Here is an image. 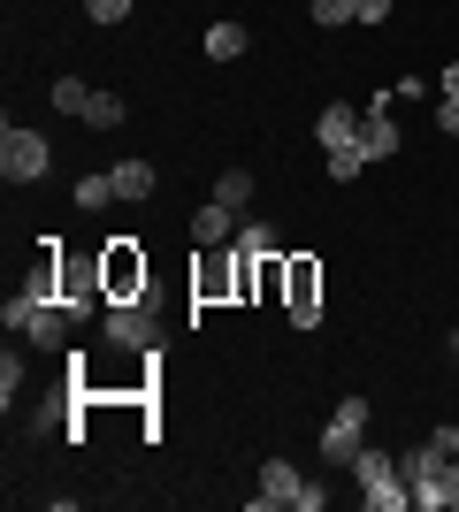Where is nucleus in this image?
Masks as SVG:
<instances>
[{"label":"nucleus","instance_id":"f257e3e1","mask_svg":"<svg viewBox=\"0 0 459 512\" xmlns=\"http://www.w3.org/2000/svg\"><path fill=\"white\" fill-rule=\"evenodd\" d=\"M322 153H329V176L337 184H352V176L368 169V138H360V107H345V100H329L322 107Z\"/></svg>","mask_w":459,"mask_h":512},{"label":"nucleus","instance_id":"f03ea898","mask_svg":"<svg viewBox=\"0 0 459 512\" xmlns=\"http://www.w3.org/2000/svg\"><path fill=\"white\" fill-rule=\"evenodd\" d=\"M352 474H360V505H368V512H406V505H414V490H406V474H398L391 451H368V444H360Z\"/></svg>","mask_w":459,"mask_h":512},{"label":"nucleus","instance_id":"7ed1b4c3","mask_svg":"<svg viewBox=\"0 0 459 512\" xmlns=\"http://www.w3.org/2000/svg\"><path fill=\"white\" fill-rule=\"evenodd\" d=\"M54 291H62V306H69L77 321H85V314H108V276H100V253H92V260L54 253Z\"/></svg>","mask_w":459,"mask_h":512},{"label":"nucleus","instance_id":"20e7f679","mask_svg":"<svg viewBox=\"0 0 459 512\" xmlns=\"http://www.w3.org/2000/svg\"><path fill=\"white\" fill-rule=\"evenodd\" d=\"M108 344H123V352H161V314H153V299L138 291V299H108Z\"/></svg>","mask_w":459,"mask_h":512},{"label":"nucleus","instance_id":"39448f33","mask_svg":"<svg viewBox=\"0 0 459 512\" xmlns=\"http://www.w3.org/2000/svg\"><path fill=\"white\" fill-rule=\"evenodd\" d=\"M46 169H54V146H46L39 130H23V123L0 130V176L8 184H39Z\"/></svg>","mask_w":459,"mask_h":512},{"label":"nucleus","instance_id":"423d86ee","mask_svg":"<svg viewBox=\"0 0 459 512\" xmlns=\"http://www.w3.org/2000/svg\"><path fill=\"white\" fill-rule=\"evenodd\" d=\"M360 444H368V398H337V413L322 428V467H352Z\"/></svg>","mask_w":459,"mask_h":512},{"label":"nucleus","instance_id":"0eeeda50","mask_svg":"<svg viewBox=\"0 0 459 512\" xmlns=\"http://www.w3.org/2000/svg\"><path fill=\"white\" fill-rule=\"evenodd\" d=\"M100 276H108V299H138V291H146V253H138V237H108V245H100Z\"/></svg>","mask_w":459,"mask_h":512},{"label":"nucleus","instance_id":"6e6552de","mask_svg":"<svg viewBox=\"0 0 459 512\" xmlns=\"http://www.w3.org/2000/svg\"><path fill=\"white\" fill-rule=\"evenodd\" d=\"M284 306H291L299 329L322 321V268H314V260H291V268H284Z\"/></svg>","mask_w":459,"mask_h":512},{"label":"nucleus","instance_id":"1a4fd4ad","mask_svg":"<svg viewBox=\"0 0 459 512\" xmlns=\"http://www.w3.org/2000/svg\"><path fill=\"white\" fill-rule=\"evenodd\" d=\"M299 490H306V474L291 467V459H268V467H261V490H253V512H276V505L299 512Z\"/></svg>","mask_w":459,"mask_h":512},{"label":"nucleus","instance_id":"9d476101","mask_svg":"<svg viewBox=\"0 0 459 512\" xmlns=\"http://www.w3.org/2000/svg\"><path fill=\"white\" fill-rule=\"evenodd\" d=\"M230 237H238V207H222V199H207V207L192 214V245H199V253H222Z\"/></svg>","mask_w":459,"mask_h":512},{"label":"nucleus","instance_id":"9b49d317","mask_svg":"<svg viewBox=\"0 0 459 512\" xmlns=\"http://www.w3.org/2000/svg\"><path fill=\"white\" fill-rule=\"evenodd\" d=\"M360 138H368V161H391L398 153V123H391V100H383V92L360 107Z\"/></svg>","mask_w":459,"mask_h":512},{"label":"nucleus","instance_id":"f8f14e48","mask_svg":"<svg viewBox=\"0 0 459 512\" xmlns=\"http://www.w3.org/2000/svg\"><path fill=\"white\" fill-rule=\"evenodd\" d=\"M414 505H421V512H459V459H444V474H437V482H421V490H414Z\"/></svg>","mask_w":459,"mask_h":512},{"label":"nucleus","instance_id":"ddd939ff","mask_svg":"<svg viewBox=\"0 0 459 512\" xmlns=\"http://www.w3.org/2000/svg\"><path fill=\"white\" fill-rule=\"evenodd\" d=\"M398 474H406V490H421V482H437V474H444V451L437 444H414L406 459H398Z\"/></svg>","mask_w":459,"mask_h":512},{"label":"nucleus","instance_id":"4468645a","mask_svg":"<svg viewBox=\"0 0 459 512\" xmlns=\"http://www.w3.org/2000/svg\"><path fill=\"white\" fill-rule=\"evenodd\" d=\"M115 199H153V161H115Z\"/></svg>","mask_w":459,"mask_h":512},{"label":"nucleus","instance_id":"2eb2a0df","mask_svg":"<svg viewBox=\"0 0 459 512\" xmlns=\"http://www.w3.org/2000/svg\"><path fill=\"white\" fill-rule=\"evenodd\" d=\"M245 46H253V39H245V23H215V31H207V62H238Z\"/></svg>","mask_w":459,"mask_h":512},{"label":"nucleus","instance_id":"dca6fc26","mask_svg":"<svg viewBox=\"0 0 459 512\" xmlns=\"http://www.w3.org/2000/svg\"><path fill=\"white\" fill-rule=\"evenodd\" d=\"M215 199L245 214V207H253V169H222V176H215Z\"/></svg>","mask_w":459,"mask_h":512},{"label":"nucleus","instance_id":"f3484780","mask_svg":"<svg viewBox=\"0 0 459 512\" xmlns=\"http://www.w3.org/2000/svg\"><path fill=\"white\" fill-rule=\"evenodd\" d=\"M77 123H85V130H115V123H123V100H115V92H92Z\"/></svg>","mask_w":459,"mask_h":512},{"label":"nucleus","instance_id":"a211bd4d","mask_svg":"<svg viewBox=\"0 0 459 512\" xmlns=\"http://www.w3.org/2000/svg\"><path fill=\"white\" fill-rule=\"evenodd\" d=\"M115 199V176L100 169V176H77V207H108Z\"/></svg>","mask_w":459,"mask_h":512},{"label":"nucleus","instance_id":"6ab92c4d","mask_svg":"<svg viewBox=\"0 0 459 512\" xmlns=\"http://www.w3.org/2000/svg\"><path fill=\"white\" fill-rule=\"evenodd\" d=\"M314 23L337 31V23H360V0H314Z\"/></svg>","mask_w":459,"mask_h":512},{"label":"nucleus","instance_id":"aec40b11","mask_svg":"<svg viewBox=\"0 0 459 512\" xmlns=\"http://www.w3.org/2000/svg\"><path fill=\"white\" fill-rule=\"evenodd\" d=\"M238 253H276V230H268V222H238Z\"/></svg>","mask_w":459,"mask_h":512},{"label":"nucleus","instance_id":"412c9836","mask_svg":"<svg viewBox=\"0 0 459 512\" xmlns=\"http://www.w3.org/2000/svg\"><path fill=\"white\" fill-rule=\"evenodd\" d=\"M85 100H92V85H77V77L54 85V107H62V115H85Z\"/></svg>","mask_w":459,"mask_h":512},{"label":"nucleus","instance_id":"4be33fe9","mask_svg":"<svg viewBox=\"0 0 459 512\" xmlns=\"http://www.w3.org/2000/svg\"><path fill=\"white\" fill-rule=\"evenodd\" d=\"M16 398H23V367H16V352H8V360H0V406L16 413Z\"/></svg>","mask_w":459,"mask_h":512},{"label":"nucleus","instance_id":"5701e85b","mask_svg":"<svg viewBox=\"0 0 459 512\" xmlns=\"http://www.w3.org/2000/svg\"><path fill=\"white\" fill-rule=\"evenodd\" d=\"M85 16L92 23H123V16H131V0H85Z\"/></svg>","mask_w":459,"mask_h":512},{"label":"nucleus","instance_id":"b1692460","mask_svg":"<svg viewBox=\"0 0 459 512\" xmlns=\"http://www.w3.org/2000/svg\"><path fill=\"white\" fill-rule=\"evenodd\" d=\"M360 23H391V0H360Z\"/></svg>","mask_w":459,"mask_h":512},{"label":"nucleus","instance_id":"393cba45","mask_svg":"<svg viewBox=\"0 0 459 512\" xmlns=\"http://www.w3.org/2000/svg\"><path fill=\"white\" fill-rule=\"evenodd\" d=\"M437 130H452V138H459V100H444V107H437Z\"/></svg>","mask_w":459,"mask_h":512},{"label":"nucleus","instance_id":"a878e982","mask_svg":"<svg viewBox=\"0 0 459 512\" xmlns=\"http://www.w3.org/2000/svg\"><path fill=\"white\" fill-rule=\"evenodd\" d=\"M444 100H459V62H444Z\"/></svg>","mask_w":459,"mask_h":512},{"label":"nucleus","instance_id":"bb28decb","mask_svg":"<svg viewBox=\"0 0 459 512\" xmlns=\"http://www.w3.org/2000/svg\"><path fill=\"white\" fill-rule=\"evenodd\" d=\"M452 352H459V337H452Z\"/></svg>","mask_w":459,"mask_h":512}]
</instances>
